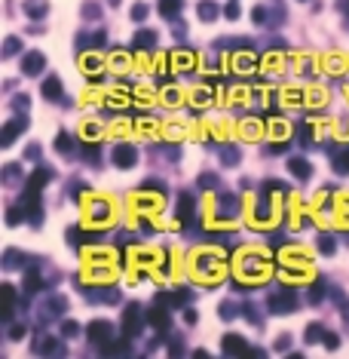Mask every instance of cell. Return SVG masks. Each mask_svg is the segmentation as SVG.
<instances>
[{"mask_svg": "<svg viewBox=\"0 0 349 359\" xmlns=\"http://www.w3.org/2000/svg\"><path fill=\"white\" fill-rule=\"evenodd\" d=\"M334 169H337V172H349V150L334 160Z\"/></svg>", "mask_w": 349, "mask_h": 359, "instance_id": "obj_9", "label": "cell"}, {"mask_svg": "<svg viewBox=\"0 0 349 359\" xmlns=\"http://www.w3.org/2000/svg\"><path fill=\"white\" fill-rule=\"evenodd\" d=\"M113 160H116L120 166H132V163H135V150H132V147H126V144H120V147L113 150Z\"/></svg>", "mask_w": 349, "mask_h": 359, "instance_id": "obj_2", "label": "cell"}, {"mask_svg": "<svg viewBox=\"0 0 349 359\" xmlns=\"http://www.w3.org/2000/svg\"><path fill=\"white\" fill-rule=\"evenodd\" d=\"M199 16L212 19V16H215V7H212V4H199Z\"/></svg>", "mask_w": 349, "mask_h": 359, "instance_id": "obj_13", "label": "cell"}, {"mask_svg": "<svg viewBox=\"0 0 349 359\" xmlns=\"http://www.w3.org/2000/svg\"><path fill=\"white\" fill-rule=\"evenodd\" d=\"M16 49H19V40H7V46H4V53H7V56H13Z\"/></svg>", "mask_w": 349, "mask_h": 359, "instance_id": "obj_14", "label": "cell"}, {"mask_svg": "<svg viewBox=\"0 0 349 359\" xmlns=\"http://www.w3.org/2000/svg\"><path fill=\"white\" fill-rule=\"evenodd\" d=\"M153 40H157V37H153L150 31H144V34H138V37H135V43H138V46H150Z\"/></svg>", "mask_w": 349, "mask_h": 359, "instance_id": "obj_11", "label": "cell"}, {"mask_svg": "<svg viewBox=\"0 0 349 359\" xmlns=\"http://www.w3.org/2000/svg\"><path fill=\"white\" fill-rule=\"evenodd\" d=\"M291 172L297 178H309V163H306V160H291Z\"/></svg>", "mask_w": 349, "mask_h": 359, "instance_id": "obj_5", "label": "cell"}, {"mask_svg": "<svg viewBox=\"0 0 349 359\" xmlns=\"http://www.w3.org/2000/svg\"><path fill=\"white\" fill-rule=\"evenodd\" d=\"M40 68H43V56L40 53L25 56V74H40Z\"/></svg>", "mask_w": 349, "mask_h": 359, "instance_id": "obj_4", "label": "cell"}, {"mask_svg": "<svg viewBox=\"0 0 349 359\" xmlns=\"http://www.w3.org/2000/svg\"><path fill=\"white\" fill-rule=\"evenodd\" d=\"M319 249H322V252H328V255H331V252H334V243H328V239H322V243H319Z\"/></svg>", "mask_w": 349, "mask_h": 359, "instance_id": "obj_15", "label": "cell"}, {"mask_svg": "<svg viewBox=\"0 0 349 359\" xmlns=\"http://www.w3.org/2000/svg\"><path fill=\"white\" fill-rule=\"evenodd\" d=\"M190 209H193V199L190 196H181V215L184 218H190Z\"/></svg>", "mask_w": 349, "mask_h": 359, "instance_id": "obj_12", "label": "cell"}, {"mask_svg": "<svg viewBox=\"0 0 349 359\" xmlns=\"http://www.w3.org/2000/svg\"><path fill=\"white\" fill-rule=\"evenodd\" d=\"M43 92H46V98H55V95L61 92V83H58V80H46V83H43Z\"/></svg>", "mask_w": 349, "mask_h": 359, "instance_id": "obj_6", "label": "cell"}, {"mask_svg": "<svg viewBox=\"0 0 349 359\" xmlns=\"http://www.w3.org/2000/svg\"><path fill=\"white\" fill-rule=\"evenodd\" d=\"M178 10H181V0H163V7H160L163 16H172V13H178Z\"/></svg>", "mask_w": 349, "mask_h": 359, "instance_id": "obj_8", "label": "cell"}, {"mask_svg": "<svg viewBox=\"0 0 349 359\" xmlns=\"http://www.w3.org/2000/svg\"><path fill=\"white\" fill-rule=\"evenodd\" d=\"M123 329L129 332V335H135L138 329H141V319H138V307H132L126 316H123Z\"/></svg>", "mask_w": 349, "mask_h": 359, "instance_id": "obj_3", "label": "cell"}, {"mask_svg": "<svg viewBox=\"0 0 349 359\" xmlns=\"http://www.w3.org/2000/svg\"><path fill=\"white\" fill-rule=\"evenodd\" d=\"M224 353H248V344L239 335H230V338H224Z\"/></svg>", "mask_w": 349, "mask_h": 359, "instance_id": "obj_1", "label": "cell"}, {"mask_svg": "<svg viewBox=\"0 0 349 359\" xmlns=\"http://www.w3.org/2000/svg\"><path fill=\"white\" fill-rule=\"evenodd\" d=\"M107 332H110L107 323H92V326H89V335H92L95 341H101V335H107Z\"/></svg>", "mask_w": 349, "mask_h": 359, "instance_id": "obj_7", "label": "cell"}, {"mask_svg": "<svg viewBox=\"0 0 349 359\" xmlns=\"http://www.w3.org/2000/svg\"><path fill=\"white\" fill-rule=\"evenodd\" d=\"M150 323H153V326H160V329H166L169 319L163 316V310H153V313H150Z\"/></svg>", "mask_w": 349, "mask_h": 359, "instance_id": "obj_10", "label": "cell"}]
</instances>
